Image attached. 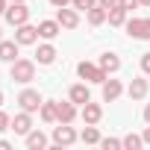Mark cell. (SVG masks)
<instances>
[{
    "mask_svg": "<svg viewBox=\"0 0 150 150\" xmlns=\"http://www.w3.org/2000/svg\"><path fill=\"white\" fill-rule=\"evenodd\" d=\"M38 115H41V121H44V124H56L59 100H44V103H41V109H38Z\"/></svg>",
    "mask_w": 150,
    "mask_h": 150,
    "instance_id": "2e32d148",
    "label": "cell"
},
{
    "mask_svg": "<svg viewBox=\"0 0 150 150\" xmlns=\"http://www.w3.org/2000/svg\"><path fill=\"white\" fill-rule=\"evenodd\" d=\"M9 3H27V0H9Z\"/></svg>",
    "mask_w": 150,
    "mask_h": 150,
    "instance_id": "d590c367",
    "label": "cell"
},
{
    "mask_svg": "<svg viewBox=\"0 0 150 150\" xmlns=\"http://www.w3.org/2000/svg\"><path fill=\"white\" fill-rule=\"evenodd\" d=\"M86 18H88V24H91V27H100V24L109 18V9H106V6H100V3H94V6L86 12Z\"/></svg>",
    "mask_w": 150,
    "mask_h": 150,
    "instance_id": "d6986e66",
    "label": "cell"
},
{
    "mask_svg": "<svg viewBox=\"0 0 150 150\" xmlns=\"http://www.w3.org/2000/svg\"><path fill=\"white\" fill-rule=\"evenodd\" d=\"M141 71H144V74H150V53H144V56H141Z\"/></svg>",
    "mask_w": 150,
    "mask_h": 150,
    "instance_id": "83f0119b",
    "label": "cell"
},
{
    "mask_svg": "<svg viewBox=\"0 0 150 150\" xmlns=\"http://www.w3.org/2000/svg\"><path fill=\"white\" fill-rule=\"evenodd\" d=\"M138 3H141V6H150V0H138Z\"/></svg>",
    "mask_w": 150,
    "mask_h": 150,
    "instance_id": "e575fe53",
    "label": "cell"
},
{
    "mask_svg": "<svg viewBox=\"0 0 150 150\" xmlns=\"http://www.w3.org/2000/svg\"><path fill=\"white\" fill-rule=\"evenodd\" d=\"M100 147L103 150H121L124 147V138H100Z\"/></svg>",
    "mask_w": 150,
    "mask_h": 150,
    "instance_id": "d4e9b609",
    "label": "cell"
},
{
    "mask_svg": "<svg viewBox=\"0 0 150 150\" xmlns=\"http://www.w3.org/2000/svg\"><path fill=\"white\" fill-rule=\"evenodd\" d=\"M77 74H80V80H86V83H100V86H103V80L109 77V74H106L100 65H94V62H80V65H77Z\"/></svg>",
    "mask_w": 150,
    "mask_h": 150,
    "instance_id": "3957f363",
    "label": "cell"
},
{
    "mask_svg": "<svg viewBox=\"0 0 150 150\" xmlns=\"http://www.w3.org/2000/svg\"><path fill=\"white\" fill-rule=\"evenodd\" d=\"M3 18H6L12 27H21V24L30 21V9H27V3H9L6 12H3Z\"/></svg>",
    "mask_w": 150,
    "mask_h": 150,
    "instance_id": "5b68a950",
    "label": "cell"
},
{
    "mask_svg": "<svg viewBox=\"0 0 150 150\" xmlns=\"http://www.w3.org/2000/svg\"><path fill=\"white\" fill-rule=\"evenodd\" d=\"M97 3H100V6H106V9H112V6H118V3H121V0H97Z\"/></svg>",
    "mask_w": 150,
    "mask_h": 150,
    "instance_id": "f546056e",
    "label": "cell"
},
{
    "mask_svg": "<svg viewBox=\"0 0 150 150\" xmlns=\"http://www.w3.org/2000/svg\"><path fill=\"white\" fill-rule=\"evenodd\" d=\"M127 35L135 41H150V18H129L127 24Z\"/></svg>",
    "mask_w": 150,
    "mask_h": 150,
    "instance_id": "7a4b0ae2",
    "label": "cell"
},
{
    "mask_svg": "<svg viewBox=\"0 0 150 150\" xmlns=\"http://www.w3.org/2000/svg\"><path fill=\"white\" fill-rule=\"evenodd\" d=\"M9 147H12V144H9L6 138H0V150H9Z\"/></svg>",
    "mask_w": 150,
    "mask_h": 150,
    "instance_id": "d6a6232c",
    "label": "cell"
},
{
    "mask_svg": "<svg viewBox=\"0 0 150 150\" xmlns=\"http://www.w3.org/2000/svg\"><path fill=\"white\" fill-rule=\"evenodd\" d=\"M77 138H80V135H77V129H74L71 124H59V127H53V144H56V147H71Z\"/></svg>",
    "mask_w": 150,
    "mask_h": 150,
    "instance_id": "277c9868",
    "label": "cell"
},
{
    "mask_svg": "<svg viewBox=\"0 0 150 150\" xmlns=\"http://www.w3.org/2000/svg\"><path fill=\"white\" fill-rule=\"evenodd\" d=\"M144 124H150V103L144 106Z\"/></svg>",
    "mask_w": 150,
    "mask_h": 150,
    "instance_id": "1f68e13d",
    "label": "cell"
},
{
    "mask_svg": "<svg viewBox=\"0 0 150 150\" xmlns=\"http://www.w3.org/2000/svg\"><path fill=\"white\" fill-rule=\"evenodd\" d=\"M106 21H109L112 27H124V24H127V9H124L121 3H118V6H112V9H109V18H106Z\"/></svg>",
    "mask_w": 150,
    "mask_h": 150,
    "instance_id": "7402d4cb",
    "label": "cell"
},
{
    "mask_svg": "<svg viewBox=\"0 0 150 150\" xmlns=\"http://www.w3.org/2000/svg\"><path fill=\"white\" fill-rule=\"evenodd\" d=\"M124 147H127V150H138V147H144V135H135V132L124 135Z\"/></svg>",
    "mask_w": 150,
    "mask_h": 150,
    "instance_id": "cb8c5ba5",
    "label": "cell"
},
{
    "mask_svg": "<svg viewBox=\"0 0 150 150\" xmlns=\"http://www.w3.org/2000/svg\"><path fill=\"white\" fill-rule=\"evenodd\" d=\"M121 94H124L121 80H109V77H106V80H103V100H106V103H115Z\"/></svg>",
    "mask_w": 150,
    "mask_h": 150,
    "instance_id": "8fae6325",
    "label": "cell"
},
{
    "mask_svg": "<svg viewBox=\"0 0 150 150\" xmlns=\"http://www.w3.org/2000/svg\"><path fill=\"white\" fill-rule=\"evenodd\" d=\"M9 80H15V83H21V86L33 83V80H35V62H33V59H15L12 68H9Z\"/></svg>",
    "mask_w": 150,
    "mask_h": 150,
    "instance_id": "6da1fadb",
    "label": "cell"
},
{
    "mask_svg": "<svg viewBox=\"0 0 150 150\" xmlns=\"http://www.w3.org/2000/svg\"><path fill=\"white\" fill-rule=\"evenodd\" d=\"M24 141H27L30 150H41V147H47V135H44L41 129H30V132L24 135Z\"/></svg>",
    "mask_w": 150,
    "mask_h": 150,
    "instance_id": "ffe728a7",
    "label": "cell"
},
{
    "mask_svg": "<svg viewBox=\"0 0 150 150\" xmlns=\"http://www.w3.org/2000/svg\"><path fill=\"white\" fill-rule=\"evenodd\" d=\"M18 47H21V44H18L15 38H12V41H0V62H9V65H12V62L18 59Z\"/></svg>",
    "mask_w": 150,
    "mask_h": 150,
    "instance_id": "e0dca14e",
    "label": "cell"
},
{
    "mask_svg": "<svg viewBox=\"0 0 150 150\" xmlns=\"http://www.w3.org/2000/svg\"><path fill=\"white\" fill-rule=\"evenodd\" d=\"M56 21L62 24V30H77V27H80V9L59 6V9H56Z\"/></svg>",
    "mask_w": 150,
    "mask_h": 150,
    "instance_id": "52a82bcc",
    "label": "cell"
},
{
    "mask_svg": "<svg viewBox=\"0 0 150 150\" xmlns=\"http://www.w3.org/2000/svg\"><path fill=\"white\" fill-rule=\"evenodd\" d=\"M68 100H71V103H77V106H86V103L91 100V88H88V83H77V86H71V88H68Z\"/></svg>",
    "mask_w": 150,
    "mask_h": 150,
    "instance_id": "9c48e42d",
    "label": "cell"
},
{
    "mask_svg": "<svg viewBox=\"0 0 150 150\" xmlns=\"http://www.w3.org/2000/svg\"><path fill=\"white\" fill-rule=\"evenodd\" d=\"M41 103H44V100H41V94H38L35 88H24V91L18 94V106H21L24 112H38Z\"/></svg>",
    "mask_w": 150,
    "mask_h": 150,
    "instance_id": "8992f818",
    "label": "cell"
},
{
    "mask_svg": "<svg viewBox=\"0 0 150 150\" xmlns=\"http://www.w3.org/2000/svg\"><path fill=\"white\" fill-rule=\"evenodd\" d=\"M121 6L129 12V9H135V6H141V3H138V0H121Z\"/></svg>",
    "mask_w": 150,
    "mask_h": 150,
    "instance_id": "f1b7e54d",
    "label": "cell"
},
{
    "mask_svg": "<svg viewBox=\"0 0 150 150\" xmlns=\"http://www.w3.org/2000/svg\"><path fill=\"white\" fill-rule=\"evenodd\" d=\"M77 118V103H59V115H56V124H74Z\"/></svg>",
    "mask_w": 150,
    "mask_h": 150,
    "instance_id": "ac0fdd59",
    "label": "cell"
},
{
    "mask_svg": "<svg viewBox=\"0 0 150 150\" xmlns=\"http://www.w3.org/2000/svg\"><path fill=\"white\" fill-rule=\"evenodd\" d=\"M94 3H97V0H71V6H74V9H80V12H88Z\"/></svg>",
    "mask_w": 150,
    "mask_h": 150,
    "instance_id": "484cf974",
    "label": "cell"
},
{
    "mask_svg": "<svg viewBox=\"0 0 150 150\" xmlns=\"http://www.w3.org/2000/svg\"><path fill=\"white\" fill-rule=\"evenodd\" d=\"M0 106H3V91H0Z\"/></svg>",
    "mask_w": 150,
    "mask_h": 150,
    "instance_id": "8d00e7d4",
    "label": "cell"
},
{
    "mask_svg": "<svg viewBox=\"0 0 150 150\" xmlns=\"http://www.w3.org/2000/svg\"><path fill=\"white\" fill-rule=\"evenodd\" d=\"M0 41H3V30H0Z\"/></svg>",
    "mask_w": 150,
    "mask_h": 150,
    "instance_id": "74e56055",
    "label": "cell"
},
{
    "mask_svg": "<svg viewBox=\"0 0 150 150\" xmlns=\"http://www.w3.org/2000/svg\"><path fill=\"white\" fill-rule=\"evenodd\" d=\"M97 65H100L106 74H118V71H121V59H118V53H103Z\"/></svg>",
    "mask_w": 150,
    "mask_h": 150,
    "instance_id": "44dd1931",
    "label": "cell"
},
{
    "mask_svg": "<svg viewBox=\"0 0 150 150\" xmlns=\"http://www.w3.org/2000/svg\"><path fill=\"white\" fill-rule=\"evenodd\" d=\"M59 33H62V24L59 21H41L38 24V38H44V41H53Z\"/></svg>",
    "mask_w": 150,
    "mask_h": 150,
    "instance_id": "5bb4252c",
    "label": "cell"
},
{
    "mask_svg": "<svg viewBox=\"0 0 150 150\" xmlns=\"http://www.w3.org/2000/svg\"><path fill=\"white\" fill-rule=\"evenodd\" d=\"M147 91H150V86H147V80H144V77H135V80L127 86L129 100H144V97H147Z\"/></svg>",
    "mask_w": 150,
    "mask_h": 150,
    "instance_id": "7c38bea8",
    "label": "cell"
},
{
    "mask_svg": "<svg viewBox=\"0 0 150 150\" xmlns=\"http://www.w3.org/2000/svg\"><path fill=\"white\" fill-rule=\"evenodd\" d=\"M9 127H12V118H9V115H6L3 109H0V132H6Z\"/></svg>",
    "mask_w": 150,
    "mask_h": 150,
    "instance_id": "4316f807",
    "label": "cell"
},
{
    "mask_svg": "<svg viewBox=\"0 0 150 150\" xmlns=\"http://www.w3.org/2000/svg\"><path fill=\"white\" fill-rule=\"evenodd\" d=\"M80 109H83L80 115H83L86 124H100V118H103V106H100V103H91V100H88V103L80 106Z\"/></svg>",
    "mask_w": 150,
    "mask_h": 150,
    "instance_id": "4fadbf2b",
    "label": "cell"
},
{
    "mask_svg": "<svg viewBox=\"0 0 150 150\" xmlns=\"http://www.w3.org/2000/svg\"><path fill=\"white\" fill-rule=\"evenodd\" d=\"M15 41H18L21 47L35 44V41H38V27H33L30 21H27V24H21V27H15Z\"/></svg>",
    "mask_w": 150,
    "mask_h": 150,
    "instance_id": "ba28073f",
    "label": "cell"
},
{
    "mask_svg": "<svg viewBox=\"0 0 150 150\" xmlns=\"http://www.w3.org/2000/svg\"><path fill=\"white\" fill-rule=\"evenodd\" d=\"M80 138H83L86 144H100V132H97L94 124H86V129L80 132Z\"/></svg>",
    "mask_w": 150,
    "mask_h": 150,
    "instance_id": "603a6c76",
    "label": "cell"
},
{
    "mask_svg": "<svg viewBox=\"0 0 150 150\" xmlns=\"http://www.w3.org/2000/svg\"><path fill=\"white\" fill-rule=\"evenodd\" d=\"M50 3H53V6L59 9V6H68V3H71V0H50Z\"/></svg>",
    "mask_w": 150,
    "mask_h": 150,
    "instance_id": "4dcf8cb0",
    "label": "cell"
},
{
    "mask_svg": "<svg viewBox=\"0 0 150 150\" xmlns=\"http://www.w3.org/2000/svg\"><path fill=\"white\" fill-rule=\"evenodd\" d=\"M144 144H150V124H147V129H144Z\"/></svg>",
    "mask_w": 150,
    "mask_h": 150,
    "instance_id": "836d02e7",
    "label": "cell"
},
{
    "mask_svg": "<svg viewBox=\"0 0 150 150\" xmlns=\"http://www.w3.org/2000/svg\"><path fill=\"white\" fill-rule=\"evenodd\" d=\"M35 62H38V65H53V62H56V47H53L50 41H47V44H38Z\"/></svg>",
    "mask_w": 150,
    "mask_h": 150,
    "instance_id": "9a60e30c",
    "label": "cell"
},
{
    "mask_svg": "<svg viewBox=\"0 0 150 150\" xmlns=\"http://www.w3.org/2000/svg\"><path fill=\"white\" fill-rule=\"evenodd\" d=\"M9 129H12L15 135H27V132L33 129V112H24V109H21V112L12 118V127H9Z\"/></svg>",
    "mask_w": 150,
    "mask_h": 150,
    "instance_id": "30bf717a",
    "label": "cell"
}]
</instances>
